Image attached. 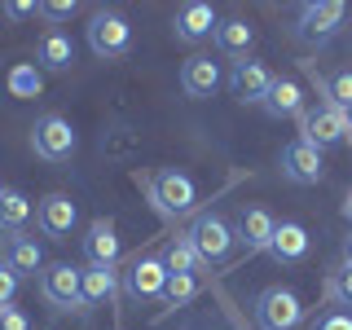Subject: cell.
<instances>
[{"instance_id":"obj_10","label":"cell","mask_w":352,"mask_h":330,"mask_svg":"<svg viewBox=\"0 0 352 330\" xmlns=\"http://www.w3.org/2000/svg\"><path fill=\"white\" fill-rule=\"evenodd\" d=\"M36 220H40V234L53 238V242H66L75 234V220H80V207H75L71 194H44L40 207H36Z\"/></svg>"},{"instance_id":"obj_33","label":"cell","mask_w":352,"mask_h":330,"mask_svg":"<svg viewBox=\"0 0 352 330\" xmlns=\"http://www.w3.org/2000/svg\"><path fill=\"white\" fill-rule=\"evenodd\" d=\"M5 18H36V5H27V0H9V5H5Z\"/></svg>"},{"instance_id":"obj_19","label":"cell","mask_w":352,"mask_h":330,"mask_svg":"<svg viewBox=\"0 0 352 330\" xmlns=\"http://www.w3.org/2000/svg\"><path fill=\"white\" fill-rule=\"evenodd\" d=\"M181 88H185V97H212L220 88V66L212 58H203V53H194L181 66Z\"/></svg>"},{"instance_id":"obj_13","label":"cell","mask_w":352,"mask_h":330,"mask_svg":"<svg viewBox=\"0 0 352 330\" xmlns=\"http://www.w3.org/2000/svg\"><path fill=\"white\" fill-rule=\"evenodd\" d=\"M273 229H278V220H273L269 207H242L234 225V242H242L247 251H269Z\"/></svg>"},{"instance_id":"obj_29","label":"cell","mask_w":352,"mask_h":330,"mask_svg":"<svg viewBox=\"0 0 352 330\" xmlns=\"http://www.w3.org/2000/svg\"><path fill=\"white\" fill-rule=\"evenodd\" d=\"M75 9H80L75 0H40L36 14H40V18H49V22H66V18L75 14Z\"/></svg>"},{"instance_id":"obj_3","label":"cell","mask_w":352,"mask_h":330,"mask_svg":"<svg viewBox=\"0 0 352 330\" xmlns=\"http://www.w3.org/2000/svg\"><path fill=\"white\" fill-rule=\"evenodd\" d=\"M304 322V300L291 286H269L256 295V326L260 330H295Z\"/></svg>"},{"instance_id":"obj_1","label":"cell","mask_w":352,"mask_h":330,"mask_svg":"<svg viewBox=\"0 0 352 330\" xmlns=\"http://www.w3.org/2000/svg\"><path fill=\"white\" fill-rule=\"evenodd\" d=\"M146 190H150V203H154V212H159V216H185V212H194V203H198L194 176H185L181 168L150 172Z\"/></svg>"},{"instance_id":"obj_24","label":"cell","mask_w":352,"mask_h":330,"mask_svg":"<svg viewBox=\"0 0 352 330\" xmlns=\"http://www.w3.org/2000/svg\"><path fill=\"white\" fill-rule=\"evenodd\" d=\"M163 264H168V273H203L207 264H203V256L194 251V242L185 238V234H176L172 242H168V251H163Z\"/></svg>"},{"instance_id":"obj_5","label":"cell","mask_w":352,"mask_h":330,"mask_svg":"<svg viewBox=\"0 0 352 330\" xmlns=\"http://www.w3.org/2000/svg\"><path fill=\"white\" fill-rule=\"evenodd\" d=\"M352 137V115H344L339 106H317V110H304L300 115V141L326 150V146H339V141Z\"/></svg>"},{"instance_id":"obj_25","label":"cell","mask_w":352,"mask_h":330,"mask_svg":"<svg viewBox=\"0 0 352 330\" xmlns=\"http://www.w3.org/2000/svg\"><path fill=\"white\" fill-rule=\"evenodd\" d=\"M31 220V198L22 190H0V234H18Z\"/></svg>"},{"instance_id":"obj_21","label":"cell","mask_w":352,"mask_h":330,"mask_svg":"<svg viewBox=\"0 0 352 330\" xmlns=\"http://www.w3.org/2000/svg\"><path fill=\"white\" fill-rule=\"evenodd\" d=\"M84 278V308L88 304H106L119 295V273L106 269V264H88V269H80Z\"/></svg>"},{"instance_id":"obj_8","label":"cell","mask_w":352,"mask_h":330,"mask_svg":"<svg viewBox=\"0 0 352 330\" xmlns=\"http://www.w3.org/2000/svg\"><path fill=\"white\" fill-rule=\"evenodd\" d=\"M344 18H348V5H339V0H317V5L300 9L295 36H300L304 44H326L339 27H344Z\"/></svg>"},{"instance_id":"obj_26","label":"cell","mask_w":352,"mask_h":330,"mask_svg":"<svg viewBox=\"0 0 352 330\" xmlns=\"http://www.w3.org/2000/svg\"><path fill=\"white\" fill-rule=\"evenodd\" d=\"M322 88H326L330 106H339L344 115H352V71H335V75H326Z\"/></svg>"},{"instance_id":"obj_2","label":"cell","mask_w":352,"mask_h":330,"mask_svg":"<svg viewBox=\"0 0 352 330\" xmlns=\"http://www.w3.org/2000/svg\"><path fill=\"white\" fill-rule=\"evenodd\" d=\"M88 49L97 53V58L115 62L124 58V53L132 49V27L124 14H115V9H97L93 18H88Z\"/></svg>"},{"instance_id":"obj_16","label":"cell","mask_w":352,"mask_h":330,"mask_svg":"<svg viewBox=\"0 0 352 330\" xmlns=\"http://www.w3.org/2000/svg\"><path fill=\"white\" fill-rule=\"evenodd\" d=\"M264 110H269L273 119H300L304 115V88L291 80V75H273V88L269 97H264Z\"/></svg>"},{"instance_id":"obj_20","label":"cell","mask_w":352,"mask_h":330,"mask_svg":"<svg viewBox=\"0 0 352 330\" xmlns=\"http://www.w3.org/2000/svg\"><path fill=\"white\" fill-rule=\"evenodd\" d=\"M212 36H216V49L220 53H229V58H247L251 44H256V27L242 22V18H225Z\"/></svg>"},{"instance_id":"obj_11","label":"cell","mask_w":352,"mask_h":330,"mask_svg":"<svg viewBox=\"0 0 352 330\" xmlns=\"http://www.w3.org/2000/svg\"><path fill=\"white\" fill-rule=\"evenodd\" d=\"M229 88H234L238 102L264 106V97H269V88H273V71L264 62H256V58H238L234 71H229Z\"/></svg>"},{"instance_id":"obj_7","label":"cell","mask_w":352,"mask_h":330,"mask_svg":"<svg viewBox=\"0 0 352 330\" xmlns=\"http://www.w3.org/2000/svg\"><path fill=\"white\" fill-rule=\"evenodd\" d=\"M75 128H71V119H62V115H40L36 119V128H31V150L40 154L44 163H66L75 154Z\"/></svg>"},{"instance_id":"obj_31","label":"cell","mask_w":352,"mask_h":330,"mask_svg":"<svg viewBox=\"0 0 352 330\" xmlns=\"http://www.w3.org/2000/svg\"><path fill=\"white\" fill-rule=\"evenodd\" d=\"M0 330H31V317L9 304V308H0Z\"/></svg>"},{"instance_id":"obj_35","label":"cell","mask_w":352,"mask_h":330,"mask_svg":"<svg viewBox=\"0 0 352 330\" xmlns=\"http://www.w3.org/2000/svg\"><path fill=\"white\" fill-rule=\"evenodd\" d=\"M344 216L352 220V190H348V198H344Z\"/></svg>"},{"instance_id":"obj_15","label":"cell","mask_w":352,"mask_h":330,"mask_svg":"<svg viewBox=\"0 0 352 330\" xmlns=\"http://www.w3.org/2000/svg\"><path fill=\"white\" fill-rule=\"evenodd\" d=\"M84 256H88V264H106V269H115L119 234H115V220H110V216H97L93 225L84 229Z\"/></svg>"},{"instance_id":"obj_28","label":"cell","mask_w":352,"mask_h":330,"mask_svg":"<svg viewBox=\"0 0 352 330\" xmlns=\"http://www.w3.org/2000/svg\"><path fill=\"white\" fill-rule=\"evenodd\" d=\"M326 295L335 304H344V308H352V264L344 260L335 273H330V282H326Z\"/></svg>"},{"instance_id":"obj_17","label":"cell","mask_w":352,"mask_h":330,"mask_svg":"<svg viewBox=\"0 0 352 330\" xmlns=\"http://www.w3.org/2000/svg\"><path fill=\"white\" fill-rule=\"evenodd\" d=\"M71 62H75V44L71 36H62V31H44L40 44H36V66L44 75H62V71H71Z\"/></svg>"},{"instance_id":"obj_23","label":"cell","mask_w":352,"mask_h":330,"mask_svg":"<svg viewBox=\"0 0 352 330\" xmlns=\"http://www.w3.org/2000/svg\"><path fill=\"white\" fill-rule=\"evenodd\" d=\"M5 264L18 273V278H27V273H40L44 269V251L36 238H9L5 242Z\"/></svg>"},{"instance_id":"obj_6","label":"cell","mask_w":352,"mask_h":330,"mask_svg":"<svg viewBox=\"0 0 352 330\" xmlns=\"http://www.w3.org/2000/svg\"><path fill=\"white\" fill-rule=\"evenodd\" d=\"M40 295L62 313H84V278L71 264H44L40 269Z\"/></svg>"},{"instance_id":"obj_18","label":"cell","mask_w":352,"mask_h":330,"mask_svg":"<svg viewBox=\"0 0 352 330\" xmlns=\"http://www.w3.org/2000/svg\"><path fill=\"white\" fill-rule=\"evenodd\" d=\"M269 256L278 260V264H300L308 256V229L300 225V220H282V225L273 229Z\"/></svg>"},{"instance_id":"obj_30","label":"cell","mask_w":352,"mask_h":330,"mask_svg":"<svg viewBox=\"0 0 352 330\" xmlns=\"http://www.w3.org/2000/svg\"><path fill=\"white\" fill-rule=\"evenodd\" d=\"M18 273L14 269H9V264L5 260H0V308H9V304H14V295H18Z\"/></svg>"},{"instance_id":"obj_22","label":"cell","mask_w":352,"mask_h":330,"mask_svg":"<svg viewBox=\"0 0 352 330\" xmlns=\"http://www.w3.org/2000/svg\"><path fill=\"white\" fill-rule=\"evenodd\" d=\"M5 88H9V97H18V102H31V97L44 93V71L36 62H14L9 75H5Z\"/></svg>"},{"instance_id":"obj_4","label":"cell","mask_w":352,"mask_h":330,"mask_svg":"<svg viewBox=\"0 0 352 330\" xmlns=\"http://www.w3.org/2000/svg\"><path fill=\"white\" fill-rule=\"evenodd\" d=\"M185 238L194 242V251L203 256V264H220V260H229V251H234V225H229L220 212H203L190 229H185Z\"/></svg>"},{"instance_id":"obj_14","label":"cell","mask_w":352,"mask_h":330,"mask_svg":"<svg viewBox=\"0 0 352 330\" xmlns=\"http://www.w3.org/2000/svg\"><path fill=\"white\" fill-rule=\"evenodd\" d=\"M172 27H176V40H181V44H198V40H207V36L220 27V18H216L212 5L190 0V5L176 9V22H172Z\"/></svg>"},{"instance_id":"obj_9","label":"cell","mask_w":352,"mask_h":330,"mask_svg":"<svg viewBox=\"0 0 352 330\" xmlns=\"http://www.w3.org/2000/svg\"><path fill=\"white\" fill-rule=\"evenodd\" d=\"M168 291V264L163 256H137L132 260V269L124 273V295L128 300H159V295Z\"/></svg>"},{"instance_id":"obj_12","label":"cell","mask_w":352,"mask_h":330,"mask_svg":"<svg viewBox=\"0 0 352 330\" xmlns=\"http://www.w3.org/2000/svg\"><path fill=\"white\" fill-rule=\"evenodd\" d=\"M282 176L291 185H317L326 176V163H322V150L308 146V141H291L282 150Z\"/></svg>"},{"instance_id":"obj_34","label":"cell","mask_w":352,"mask_h":330,"mask_svg":"<svg viewBox=\"0 0 352 330\" xmlns=\"http://www.w3.org/2000/svg\"><path fill=\"white\" fill-rule=\"evenodd\" d=\"M344 260H348V264H352V234H348V238H344Z\"/></svg>"},{"instance_id":"obj_32","label":"cell","mask_w":352,"mask_h":330,"mask_svg":"<svg viewBox=\"0 0 352 330\" xmlns=\"http://www.w3.org/2000/svg\"><path fill=\"white\" fill-rule=\"evenodd\" d=\"M317 330H352V313H326Z\"/></svg>"},{"instance_id":"obj_36","label":"cell","mask_w":352,"mask_h":330,"mask_svg":"<svg viewBox=\"0 0 352 330\" xmlns=\"http://www.w3.org/2000/svg\"><path fill=\"white\" fill-rule=\"evenodd\" d=\"M0 190H5V185H0Z\"/></svg>"},{"instance_id":"obj_27","label":"cell","mask_w":352,"mask_h":330,"mask_svg":"<svg viewBox=\"0 0 352 330\" xmlns=\"http://www.w3.org/2000/svg\"><path fill=\"white\" fill-rule=\"evenodd\" d=\"M198 295V278L194 273H168V291H163V300L172 308H185Z\"/></svg>"}]
</instances>
